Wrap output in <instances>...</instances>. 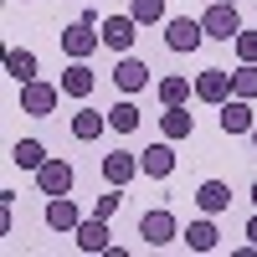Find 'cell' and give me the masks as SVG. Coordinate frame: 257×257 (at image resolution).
<instances>
[{
  "label": "cell",
  "mask_w": 257,
  "mask_h": 257,
  "mask_svg": "<svg viewBox=\"0 0 257 257\" xmlns=\"http://www.w3.org/2000/svg\"><path fill=\"white\" fill-rule=\"evenodd\" d=\"M62 103V82H41V77H31V82H21V113H31V118H47L52 108Z\"/></svg>",
  "instance_id": "7a4b0ae2"
},
{
  "label": "cell",
  "mask_w": 257,
  "mask_h": 257,
  "mask_svg": "<svg viewBox=\"0 0 257 257\" xmlns=\"http://www.w3.org/2000/svg\"><path fill=\"white\" fill-rule=\"evenodd\" d=\"M139 170H144V165H139V155H128V149H113V155H103V180L118 185V190L134 180Z\"/></svg>",
  "instance_id": "52a82bcc"
},
{
  "label": "cell",
  "mask_w": 257,
  "mask_h": 257,
  "mask_svg": "<svg viewBox=\"0 0 257 257\" xmlns=\"http://www.w3.org/2000/svg\"><path fill=\"white\" fill-rule=\"evenodd\" d=\"M247 242L257 247V211H252V221H247Z\"/></svg>",
  "instance_id": "83f0119b"
},
{
  "label": "cell",
  "mask_w": 257,
  "mask_h": 257,
  "mask_svg": "<svg viewBox=\"0 0 257 257\" xmlns=\"http://www.w3.org/2000/svg\"><path fill=\"white\" fill-rule=\"evenodd\" d=\"M139 165H144V175H149V180H170V175H175V149H170V139L149 144L144 155H139Z\"/></svg>",
  "instance_id": "8fae6325"
},
{
  "label": "cell",
  "mask_w": 257,
  "mask_h": 257,
  "mask_svg": "<svg viewBox=\"0 0 257 257\" xmlns=\"http://www.w3.org/2000/svg\"><path fill=\"white\" fill-rule=\"evenodd\" d=\"M128 16L139 26H155V21H165V0H128Z\"/></svg>",
  "instance_id": "d4e9b609"
},
{
  "label": "cell",
  "mask_w": 257,
  "mask_h": 257,
  "mask_svg": "<svg viewBox=\"0 0 257 257\" xmlns=\"http://www.w3.org/2000/svg\"><path fill=\"white\" fill-rule=\"evenodd\" d=\"M201 41H206V26H201V21H190V16L165 21V47H170V52H196Z\"/></svg>",
  "instance_id": "277c9868"
},
{
  "label": "cell",
  "mask_w": 257,
  "mask_h": 257,
  "mask_svg": "<svg viewBox=\"0 0 257 257\" xmlns=\"http://www.w3.org/2000/svg\"><path fill=\"white\" fill-rule=\"evenodd\" d=\"M201 26H206L211 41H237V31H242L237 0H216V6H206V11H201Z\"/></svg>",
  "instance_id": "6da1fadb"
},
{
  "label": "cell",
  "mask_w": 257,
  "mask_h": 257,
  "mask_svg": "<svg viewBox=\"0 0 257 257\" xmlns=\"http://www.w3.org/2000/svg\"><path fill=\"white\" fill-rule=\"evenodd\" d=\"M139 237H144L149 247H170V242L180 237V226H175L170 211H144V216H139Z\"/></svg>",
  "instance_id": "5b68a950"
},
{
  "label": "cell",
  "mask_w": 257,
  "mask_h": 257,
  "mask_svg": "<svg viewBox=\"0 0 257 257\" xmlns=\"http://www.w3.org/2000/svg\"><path fill=\"white\" fill-rule=\"evenodd\" d=\"M144 82H149V67H144L139 57H128V52H123V62L113 67V88L128 98V93H144Z\"/></svg>",
  "instance_id": "7c38bea8"
},
{
  "label": "cell",
  "mask_w": 257,
  "mask_h": 257,
  "mask_svg": "<svg viewBox=\"0 0 257 257\" xmlns=\"http://www.w3.org/2000/svg\"><path fill=\"white\" fill-rule=\"evenodd\" d=\"M134 36H139V21H134V16H103V47L128 52V47H134Z\"/></svg>",
  "instance_id": "9c48e42d"
},
{
  "label": "cell",
  "mask_w": 257,
  "mask_h": 257,
  "mask_svg": "<svg viewBox=\"0 0 257 257\" xmlns=\"http://www.w3.org/2000/svg\"><path fill=\"white\" fill-rule=\"evenodd\" d=\"M108 128H113V134H134V128H139V108H134V103H113V108H108Z\"/></svg>",
  "instance_id": "603a6c76"
},
{
  "label": "cell",
  "mask_w": 257,
  "mask_h": 257,
  "mask_svg": "<svg viewBox=\"0 0 257 257\" xmlns=\"http://www.w3.org/2000/svg\"><path fill=\"white\" fill-rule=\"evenodd\" d=\"M231 47H237V62H257V31H247V26H242Z\"/></svg>",
  "instance_id": "484cf974"
},
{
  "label": "cell",
  "mask_w": 257,
  "mask_h": 257,
  "mask_svg": "<svg viewBox=\"0 0 257 257\" xmlns=\"http://www.w3.org/2000/svg\"><path fill=\"white\" fill-rule=\"evenodd\" d=\"M196 206L206 211V216H221V211L231 206V190H226V180H206V185L196 190Z\"/></svg>",
  "instance_id": "2e32d148"
},
{
  "label": "cell",
  "mask_w": 257,
  "mask_h": 257,
  "mask_svg": "<svg viewBox=\"0 0 257 257\" xmlns=\"http://www.w3.org/2000/svg\"><path fill=\"white\" fill-rule=\"evenodd\" d=\"M231 98H257V62H242L231 72Z\"/></svg>",
  "instance_id": "cb8c5ba5"
},
{
  "label": "cell",
  "mask_w": 257,
  "mask_h": 257,
  "mask_svg": "<svg viewBox=\"0 0 257 257\" xmlns=\"http://www.w3.org/2000/svg\"><path fill=\"white\" fill-rule=\"evenodd\" d=\"M93 67H88V62H72V67L67 72H62V93H67V98H88L93 93Z\"/></svg>",
  "instance_id": "e0dca14e"
},
{
  "label": "cell",
  "mask_w": 257,
  "mask_h": 257,
  "mask_svg": "<svg viewBox=\"0 0 257 257\" xmlns=\"http://www.w3.org/2000/svg\"><path fill=\"white\" fill-rule=\"evenodd\" d=\"M98 47H103V31H93V16H82V21H72V26L62 31V52L72 62H88Z\"/></svg>",
  "instance_id": "3957f363"
},
{
  "label": "cell",
  "mask_w": 257,
  "mask_h": 257,
  "mask_svg": "<svg viewBox=\"0 0 257 257\" xmlns=\"http://www.w3.org/2000/svg\"><path fill=\"white\" fill-rule=\"evenodd\" d=\"M160 134H165L170 144H180V139L196 134V118L185 113V103H175V108H165V113H160Z\"/></svg>",
  "instance_id": "4fadbf2b"
},
{
  "label": "cell",
  "mask_w": 257,
  "mask_h": 257,
  "mask_svg": "<svg viewBox=\"0 0 257 257\" xmlns=\"http://www.w3.org/2000/svg\"><path fill=\"white\" fill-rule=\"evenodd\" d=\"M196 98H201V103H216V108H221V103L231 98V72H226V67H206V72L196 77Z\"/></svg>",
  "instance_id": "8992f818"
},
{
  "label": "cell",
  "mask_w": 257,
  "mask_h": 257,
  "mask_svg": "<svg viewBox=\"0 0 257 257\" xmlns=\"http://www.w3.org/2000/svg\"><path fill=\"white\" fill-rule=\"evenodd\" d=\"M36 185H41V196H67L72 190V165L67 160H47L36 170Z\"/></svg>",
  "instance_id": "30bf717a"
},
{
  "label": "cell",
  "mask_w": 257,
  "mask_h": 257,
  "mask_svg": "<svg viewBox=\"0 0 257 257\" xmlns=\"http://www.w3.org/2000/svg\"><path fill=\"white\" fill-rule=\"evenodd\" d=\"M252 206H257V180H252Z\"/></svg>",
  "instance_id": "f1b7e54d"
},
{
  "label": "cell",
  "mask_w": 257,
  "mask_h": 257,
  "mask_svg": "<svg viewBox=\"0 0 257 257\" xmlns=\"http://www.w3.org/2000/svg\"><path fill=\"white\" fill-rule=\"evenodd\" d=\"M118 201H123V196H118V185H113L108 196H98V206H93V216H103V221H108L113 211H118Z\"/></svg>",
  "instance_id": "4316f807"
},
{
  "label": "cell",
  "mask_w": 257,
  "mask_h": 257,
  "mask_svg": "<svg viewBox=\"0 0 257 257\" xmlns=\"http://www.w3.org/2000/svg\"><path fill=\"white\" fill-rule=\"evenodd\" d=\"M72 237H77L82 252H108V247H113V242H108V221H103V216H88Z\"/></svg>",
  "instance_id": "9a60e30c"
},
{
  "label": "cell",
  "mask_w": 257,
  "mask_h": 257,
  "mask_svg": "<svg viewBox=\"0 0 257 257\" xmlns=\"http://www.w3.org/2000/svg\"><path fill=\"white\" fill-rule=\"evenodd\" d=\"M252 144H257V123H252Z\"/></svg>",
  "instance_id": "f546056e"
},
{
  "label": "cell",
  "mask_w": 257,
  "mask_h": 257,
  "mask_svg": "<svg viewBox=\"0 0 257 257\" xmlns=\"http://www.w3.org/2000/svg\"><path fill=\"white\" fill-rule=\"evenodd\" d=\"M6 72H11L16 82H31V77H36V52H31V47H11V52H6Z\"/></svg>",
  "instance_id": "44dd1931"
},
{
  "label": "cell",
  "mask_w": 257,
  "mask_h": 257,
  "mask_svg": "<svg viewBox=\"0 0 257 257\" xmlns=\"http://www.w3.org/2000/svg\"><path fill=\"white\" fill-rule=\"evenodd\" d=\"M216 118H221V128H226V134H252V123H257L252 98H226Z\"/></svg>",
  "instance_id": "ba28073f"
},
{
  "label": "cell",
  "mask_w": 257,
  "mask_h": 257,
  "mask_svg": "<svg viewBox=\"0 0 257 257\" xmlns=\"http://www.w3.org/2000/svg\"><path fill=\"white\" fill-rule=\"evenodd\" d=\"M47 226H52V231H77V226H82V211H77L67 196H52V201H47Z\"/></svg>",
  "instance_id": "5bb4252c"
},
{
  "label": "cell",
  "mask_w": 257,
  "mask_h": 257,
  "mask_svg": "<svg viewBox=\"0 0 257 257\" xmlns=\"http://www.w3.org/2000/svg\"><path fill=\"white\" fill-rule=\"evenodd\" d=\"M103 128H108V113H98V108H77L72 113V139H82V144L98 139Z\"/></svg>",
  "instance_id": "ac0fdd59"
},
{
  "label": "cell",
  "mask_w": 257,
  "mask_h": 257,
  "mask_svg": "<svg viewBox=\"0 0 257 257\" xmlns=\"http://www.w3.org/2000/svg\"><path fill=\"white\" fill-rule=\"evenodd\" d=\"M216 242H221V237H216V226H211V216H201V221L185 226V247H190V252H216Z\"/></svg>",
  "instance_id": "ffe728a7"
},
{
  "label": "cell",
  "mask_w": 257,
  "mask_h": 257,
  "mask_svg": "<svg viewBox=\"0 0 257 257\" xmlns=\"http://www.w3.org/2000/svg\"><path fill=\"white\" fill-rule=\"evenodd\" d=\"M160 103H165V108H175V103H190V98H196V82H185V77H160Z\"/></svg>",
  "instance_id": "7402d4cb"
},
{
  "label": "cell",
  "mask_w": 257,
  "mask_h": 257,
  "mask_svg": "<svg viewBox=\"0 0 257 257\" xmlns=\"http://www.w3.org/2000/svg\"><path fill=\"white\" fill-rule=\"evenodd\" d=\"M11 165H21V170H31V175H36V170L47 165V149H41L36 139H16V144H11Z\"/></svg>",
  "instance_id": "d6986e66"
}]
</instances>
